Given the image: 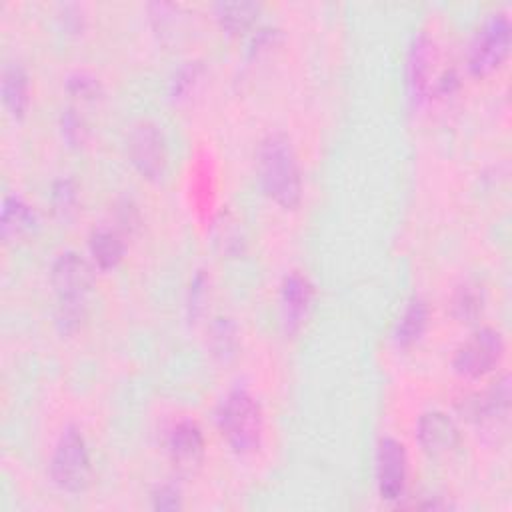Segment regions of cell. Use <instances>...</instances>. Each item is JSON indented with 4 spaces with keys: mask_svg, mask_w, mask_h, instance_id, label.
Masks as SVG:
<instances>
[{
    "mask_svg": "<svg viewBox=\"0 0 512 512\" xmlns=\"http://www.w3.org/2000/svg\"><path fill=\"white\" fill-rule=\"evenodd\" d=\"M416 440L428 458L442 460L456 452L460 444V430L446 412L430 410L416 422Z\"/></svg>",
    "mask_w": 512,
    "mask_h": 512,
    "instance_id": "9c48e42d",
    "label": "cell"
},
{
    "mask_svg": "<svg viewBox=\"0 0 512 512\" xmlns=\"http://www.w3.org/2000/svg\"><path fill=\"white\" fill-rule=\"evenodd\" d=\"M216 422L222 438L238 456H248L262 442V410L258 400L246 390H232L220 402Z\"/></svg>",
    "mask_w": 512,
    "mask_h": 512,
    "instance_id": "3957f363",
    "label": "cell"
},
{
    "mask_svg": "<svg viewBox=\"0 0 512 512\" xmlns=\"http://www.w3.org/2000/svg\"><path fill=\"white\" fill-rule=\"evenodd\" d=\"M208 348L212 358L228 364L238 352V330L232 318L218 316L208 328Z\"/></svg>",
    "mask_w": 512,
    "mask_h": 512,
    "instance_id": "d6986e66",
    "label": "cell"
},
{
    "mask_svg": "<svg viewBox=\"0 0 512 512\" xmlns=\"http://www.w3.org/2000/svg\"><path fill=\"white\" fill-rule=\"evenodd\" d=\"M2 104L14 120L24 118L30 104V82L20 62H6L2 68Z\"/></svg>",
    "mask_w": 512,
    "mask_h": 512,
    "instance_id": "9a60e30c",
    "label": "cell"
},
{
    "mask_svg": "<svg viewBox=\"0 0 512 512\" xmlns=\"http://www.w3.org/2000/svg\"><path fill=\"white\" fill-rule=\"evenodd\" d=\"M66 92L78 102H96L102 94V86L94 74L76 70L66 78Z\"/></svg>",
    "mask_w": 512,
    "mask_h": 512,
    "instance_id": "603a6c76",
    "label": "cell"
},
{
    "mask_svg": "<svg viewBox=\"0 0 512 512\" xmlns=\"http://www.w3.org/2000/svg\"><path fill=\"white\" fill-rule=\"evenodd\" d=\"M60 22L62 28L70 34H80L84 30V12L78 4H66L60 8Z\"/></svg>",
    "mask_w": 512,
    "mask_h": 512,
    "instance_id": "4316f807",
    "label": "cell"
},
{
    "mask_svg": "<svg viewBox=\"0 0 512 512\" xmlns=\"http://www.w3.org/2000/svg\"><path fill=\"white\" fill-rule=\"evenodd\" d=\"M314 286L300 270H290L280 284V324L286 336H294L308 318Z\"/></svg>",
    "mask_w": 512,
    "mask_h": 512,
    "instance_id": "ba28073f",
    "label": "cell"
},
{
    "mask_svg": "<svg viewBox=\"0 0 512 512\" xmlns=\"http://www.w3.org/2000/svg\"><path fill=\"white\" fill-rule=\"evenodd\" d=\"M50 202L52 210L60 220H68L74 216L76 206H78V188L72 178H58L52 184L50 192Z\"/></svg>",
    "mask_w": 512,
    "mask_h": 512,
    "instance_id": "44dd1931",
    "label": "cell"
},
{
    "mask_svg": "<svg viewBox=\"0 0 512 512\" xmlns=\"http://www.w3.org/2000/svg\"><path fill=\"white\" fill-rule=\"evenodd\" d=\"M376 488L382 500L396 502L406 488V450L396 438H382L376 448Z\"/></svg>",
    "mask_w": 512,
    "mask_h": 512,
    "instance_id": "30bf717a",
    "label": "cell"
},
{
    "mask_svg": "<svg viewBox=\"0 0 512 512\" xmlns=\"http://www.w3.org/2000/svg\"><path fill=\"white\" fill-rule=\"evenodd\" d=\"M260 14V4L256 2H220L214 6V16L220 28L230 36H240L248 32Z\"/></svg>",
    "mask_w": 512,
    "mask_h": 512,
    "instance_id": "e0dca14e",
    "label": "cell"
},
{
    "mask_svg": "<svg viewBox=\"0 0 512 512\" xmlns=\"http://www.w3.org/2000/svg\"><path fill=\"white\" fill-rule=\"evenodd\" d=\"M92 476L90 452L82 430L74 424L62 428L52 458H50V478L52 482L70 494L86 490Z\"/></svg>",
    "mask_w": 512,
    "mask_h": 512,
    "instance_id": "277c9868",
    "label": "cell"
},
{
    "mask_svg": "<svg viewBox=\"0 0 512 512\" xmlns=\"http://www.w3.org/2000/svg\"><path fill=\"white\" fill-rule=\"evenodd\" d=\"M208 300V278L204 274V270H198L190 282L188 288V300H186V308H188V318L190 320H198L200 314L204 312V304Z\"/></svg>",
    "mask_w": 512,
    "mask_h": 512,
    "instance_id": "d4e9b609",
    "label": "cell"
},
{
    "mask_svg": "<svg viewBox=\"0 0 512 512\" xmlns=\"http://www.w3.org/2000/svg\"><path fill=\"white\" fill-rule=\"evenodd\" d=\"M504 350L506 344L498 330L488 326L478 328L456 348L452 356V368L462 378H482L496 370L504 358Z\"/></svg>",
    "mask_w": 512,
    "mask_h": 512,
    "instance_id": "8992f818",
    "label": "cell"
},
{
    "mask_svg": "<svg viewBox=\"0 0 512 512\" xmlns=\"http://www.w3.org/2000/svg\"><path fill=\"white\" fill-rule=\"evenodd\" d=\"M58 128L62 134V140L68 146H82L88 138V124L86 118L80 114V110L76 106H66L60 112V120H58Z\"/></svg>",
    "mask_w": 512,
    "mask_h": 512,
    "instance_id": "7402d4cb",
    "label": "cell"
},
{
    "mask_svg": "<svg viewBox=\"0 0 512 512\" xmlns=\"http://www.w3.org/2000/svg\"><path fill=\"white\" fill-rule=\"evenodd\" d=\"M38 230V214L22 196H6L0 214V234L4 242H22Z\"/></svg>",
    "mask_w": 512,
    "mask_h": 512,
    "instance_id": "4fadbf2b",
    "label": "cell"
},
{
    "mask_svg": "<svg viewBox=\"0 0 512 512\" xmlns=\"http://www.w3.org/2000/svg\"><path fill=\"white\" fill-rule=\"evenodd\" d=\"M484 310V294L478 284L464 282L460 284L450 300V312L458 322H476Z\"/></svg>",
    "mask_w": 512,
    "mask_h": 512,
    "instance_id": "ffe728a7",
    "label": "cell"
},
{
    "mask_svg": "<svg viewBox=\"0 0 512 512\" xmlns=\"http://www.w3.org/2000/svg\"><path fill=\"white\" fill-rule=\"evenodd\" d=\"M510 412V378L504 374L490 388L468 396L462 404V414L478 424H500L508 418Z\"/></svg>",
    "mask_w": 512,
    "mask_h": 512,
    "instance_id": "7c38bea8",
    "label": "cell"
},
{
    "mask_svg": "<svg viewBox=\"0 0 512 512\" xmlns=\"http://www.w3.org/2000/svg\"><path fill=\"white\" fill-rule=\"evenodd\" d=\"M168 456L180 474H192L200 468L206 452V442L200 426L190 420H178L168 432Z\"/></svg>",
    "mask_w": 512,
    "mask_h": 512,
    "instance_id": "8fae6325",
    "label": "cell"
},
{
    "mask_svg": "<svg viewBox=\"0 0 512 512\" xmlns=\"http://www.w3.org/2000/svg\"><path fill=\"white\" fill-rule=\"evenodd\" d=\"M256 174L262 192L282 210L302 200V174L292 140L284 132L266 134L256 150Z\"/></svg>",
    "mask_w": 512,
    "mask_h": 512,
    "instance_id": "6da1fadb",
    "label": "cell"
},
{
    "mask_svg": "<svg viewBox=\"0 0 512 512\" xmlns=\"http://www.w3.org/2000/svg\"><path fill=\"white\" fill-rule=\"evenodd\" d=\"M426 326H428V306L422 298L414 296L406 304V308H404V312H402V316L396 324V330H394L396 346L398 348L414 346L422 338Z\"/></svg>",
    "mask_w": 512,
    "mask_h": 512,
    "instance_id": "ac0fdd59",
    "label": "cell"
},
{
    "mask_svg": "<svg viewBox=\"0 0 512 512\" xmlns=\"http://www.w3.org/2000/svg\"><path fill=\"white\" fill-rule=\"evenodd\" d=\"M150 498H152V508L154 510H178V508H182V494L172 484L156 486Z\"/></svg>",
    "mask_w": 512,
    "mask_h": 512,
    "instance_id": "484cf974",
    "label": "cell"
},
{
    "mask_svg": "<svg viewBox=\"0 0 512 512\" xmlns=\"http://www.w3.org/2000/svg\"><path fill=\"white\" fill-rule=\"evenodd\" d=\"M50 284L58 304L56 324L62 334H72L86 318L88 296L94 288V268L76 250H64L52 262Z\"/></svg>",
    "mask_w": 512,
    "mask_h": 512,
    "instance_id": "7a4b0ae2",
    "label": "cell"
},
{
    "mask_svg": "<svg viewBox=\"0 0 512 512\" xmlns=\"http://www.w3.org/2000/svg\"><path fill=\"white\" fill-rule=\"evenodd\" d=\"M510 34V20L504 12L488 14L468 44V70L478 78L498 70L508 58Z\"/></svg>",
    "mask_w": 512,
    "mask_h": 512,
    "instance_id": "5b68a950",
    "label": "cell"
},
{
    "mask_svg": "<svg viewBox=\"0 0 512 512\" xmlns=\"http://www.w3.org/2000/svg\"><path fill=\"white\" fill-rule=\"evenodd\" d=\"M430 40L426 34H416L408 58H406V92L412 108H418L428 92V72H430Z\"/></svg>",
    "mask_w": 512,
    "mask_h": 512,
    "instance_id": "5bb4252c",
    "label": "cell"
},
{
    "mask_svg": "<svg viewBox=\"0 0 512 512\" xmlns=\"http://www.w3.org/2000/svg\"><path fill=\"white\" fill-rule=\"evenodd\" d=\"M200 64L198 62H186L182 64L172 80H170V98L172 100H182V98H188V94L194 90V86L198 84V78H200Z\"/></svg>",
    "mask_w": 512,
    "mask_h": 512,
    "instance_id": "cb8c5ba5",
    "label": "cell"
},
{
    "mask_svg": "<svg viewBox=\"0 0 512 512\" xmlns=\"http://www.w3.org/2000/svg\"><path fill=\"white\" fill-rule=\"evenodd\" d=\"M216 242L222 246V250H230V246L234 244V248H240V230L236 226V222H230L228 218H224V222L218 224V234H216Z\"/></svg>",
    "mask_w": 512,
    "mask_h": 512,
    "instance_id": "83f0119b",
    "label": "cell"
},
{
    "mask_svg": "<svg viewBox=\"0 0 512 512\" xmlns=\"http://www.w3.org/2000/svg\"><path fill=\"white\" fill-rule=\"evenodd\" d=\"M88 248L92 262L100 270H112L124 258V238L118 228L98 226L88 236Z\"/></svg>",
    "mask_w": 512,
    "mask_h": 512,
    "instance_id": "2e32d148",
    "label": "cell"
},
{
    "mask_svg": "<svg viewBox=\"0 0 512 512\" xmlns=\"http://www.w3.org/2000/svg\"><path fill=\"white\" fill-rule=\"evenodd\" d=\"M128 158L136 172L150 180L160 182L168 170V146L164 132L152 120H138L128 134Z\"/></svg>",
    "mask_w": 512,
    "mask_h": 512,
    "instance_id": "52a82bcc",
    "label": "cell"
}]
</instances>
